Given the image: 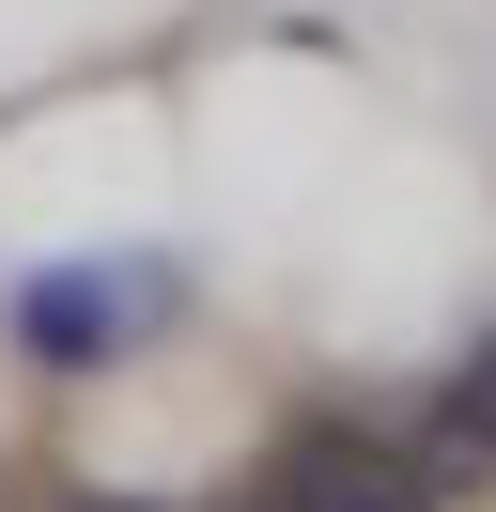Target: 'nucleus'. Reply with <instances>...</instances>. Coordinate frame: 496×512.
I'll list each match as a JSON object with an SVG mask.
<instances>
[{
    "label": "nucleus",
    "instance_id": "2",
    "mask_svg": "<svg viewBox=\"0 0 496 512\" xmlns=\"http://www.w3.org/2000/svg\"><path fill=\"white\" fill-rule=\"evenodd\" d=\"M264 497L279 512H434V466H403V450H372V435H295L264 466Z\"/></svg>",
    "mask_w": 496,
    "mask_h": 512
},
{
    "label": "nucleus",
    "instance_id": "1",
    "mask_svg": "<svg viewBox=\"0 0 496 512\" xmlns=\"http://www.w3.org/2000/svg\"><path fill=\"white\" fill-rule=\"evenodd\" d=\"M171 295H186V280H171L155 249H140V264H47V280L16 295V342L47 357V373H109L140 326H171Z\"/></svg>",
    "mask_w": 496,
    "mask_h": 512
},
{
    "label": "nucleus",
    "instance_id": "3",
    "mask_svg": "<svg viewBox=\"0 0 496 512\" xmlns=\"http://www.w3.org/2000/svg\"><path fill=\"white\" fill-rule=\"evenodd\" d=\"M465 466H496V342L434 388V481H465Z\"/></svg>",
    "mask_w": 496,
    "mask_h": 512
},
{
    "label": "nucleus",
    "instance_id": "4",
    "mask_svg": "<svg viewBox=\"0 0 496 512\" xmlns=\"http://www.w3.org/2000/svg\"><path fill=\"white\" fill-rule=\"evenodd\" d=\"M217 512H279V497H264V481H248V497H217Z\"/></svg>",
    "mask_w": 496,
    "mask_h": 512
}]
</instances>
